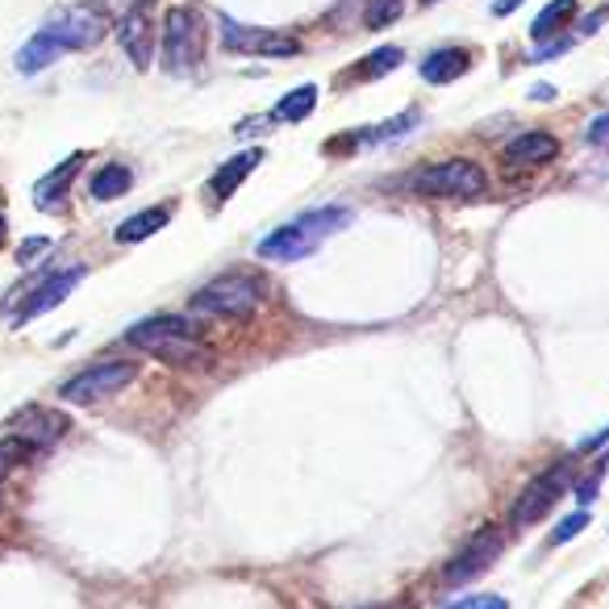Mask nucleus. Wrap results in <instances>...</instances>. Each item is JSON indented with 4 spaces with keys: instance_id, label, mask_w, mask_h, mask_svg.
Returning a JSON list of instances; mask_svg holds the SVG:
<instances>
[{
    "instance_id": "24",
    "label": "nucleus",
    "mask_w": 609,
    "mask_h": 609,
    "mask_svg": "<svg viewBox=\"0 0 609 609\" xmlns=\"http://www.w3.org/2000/svg\"><path fill=\"white\" fill-rule=\"evenodd\" d=\"M405 64V50L401 46H380V50H372L368 59H359V80H380V76H388V71H397V67Z\"/></svg>"
},
{
    "instance_id": "4",
    "label": "nucleus",
    "mask_w": 609,
    "mask_h": 609,
    "mask_svg": "<svg viewBox=\"0 0 609 609\" xmlns=\"http://www.w3.org/2000/svg\"><path fill=\"white\" fill-rule=\"evenodd\" d=\"M263 296H268V289H263L259 275L234 272V275H217L205 289H196L192 309L210 317H251Z\"/></svg>"
},
{
    "instance_id": "3",
    "label": "nucleus",
    "mask_w": 609,
    "mask_h": 609,
    "mask_svg": "<svg viewBox=\"0 0 609 609\" xmlns=\"http://www.w3.org/2000/svg\"><path fill=\"white\" fill-rule=\"evenodd\" d=\"M205 50H210L205 18L189 4L168 9V18H163V71L168 76H192L205 64Z\"/></svg>"
},
{
    "instance_id": "1",
    "label": "nucleus",
    "mask_w": 609,
    "mask_h": 609,
    "mask_svg": "<svg viewBox=\"0 0 609 609\" xmlns=\"http://www.w3.org/2000/svg\"><path fill=\"white\" fill-rule=\"evenodd\" d=\"M126 342L171 368H210L213 351L196 338L189 317H147L126 330Z\"/></svg>"
},
{
    "instance_id": "20",
    "label": "nucleus",
    "mask_w": 609,
    "mask_h": 609,
    "mask_svg": "<svg viewBox=\"0 0 609 609\" xmlns=\"http://www.w3.org/2000/svg\"><path fill=\"white\" fill-rule=\"evenodd\" d=\"M168 217H171V210H163V205L134 213V217H126V222L117 226V243H143V238H150L155 230H163V226H168Z\"/></svg>"
},
{
    "instance_id": "22",
    "label": "nucleus",
    "mask_w": 609,
    "mask_h": 609,
    "mask_svg": "<svg viewBox=\"0 0 609 609\" xmlns=\"http://www.w3.org/2000/svg\"><path fill=\"white\" fill-rule=\"evenodd\" d=\"M314 109H317V88L305 84V88H293V92L272 109V117L275 122H305Z\"/></svg>"
},
{
    "instance_id": "39",
    "label": "nucleus",
    "mask_w": 609,
    "mask_h": 609,
    "mask_svg": "<svg viewBox=\"0 0 609 609\" xmlns=\"http://www.w3.org/2000/svg\"><path fill=\"white\" fill-rule=\"evenodd\" d=\"M380 609H384V606H380Z\"/></svg>"
},
{
    "instance_id": "5",
    "label": "nucleus",
    "mask_w": 609,
    "mask_h": 609,
    "mask_svg": "<svg viewBox=\"0 0 609 609\" xmlns=\"http://www.w3.org/2000/svg\"><path fill=\"white\" fill-rule=\"evenodd\" d=\"M409 189L418 196H455V201H472V196H484L488 189V176H484L481 163L472 159H447V163H430L421 168Z\"/></svg>"
},
{
    "instance_id": "9",
    "label": "nucleus",
    "mask_w": 609,
    "mask_h": 609,
    "mask_svg": "<svg viewBox=\"0 0 609 609\" xmlns=\"http://www.w3.org/2000/svg\"><path fill=\"white\" fill-rule=\"evenodd\" d=\"M222 25V43L230 55H255V59H289V55H301V43L284 30H263V25H243L234 18H217Z\"/></svg>"
},
{
    "instance_id": "36",
    "label": "nucleus",
    "mask_w": 609,
    "mask_h": 609,
    "mask_svg": "<svg viewBox=\"0 0 609 609\" xmlns=\"http://www.w3.org/2000/svg\"><path fill=\"white\" fill-rule=\"evenodd\" d=\"M150 0H129V9H147Z\"/></svg>"
},
{
    "instance_id": "28",
    "label": "nucleus",
    "mask_w": 609,
    "mask_h": 609,
    "mask_svg": "<svg viewBox=\"0 0 609 609\" xmlns=\"http://www.w3.org/2000/svg\"><path fill=\"white\" fill-rule=\"evenodd\" d=\"M46 251H50V238H43V234H38V238H25L22 247H18V263H22V268H34V259H43Z\"/></svg>"
},
{
    "instance_id": "35",
    "label": "nucleus",
    "mask_w": 609,
    "mask_h": 609,
    "mask_svg": "<svg viewBox=\"0 0 609 609\" xmlns=\"http://www.w3.org/2000/svg\"><path fill=\"white\" fill-rule=\"evenodd\" d=\"M601 22H606V9H597V13H593V18H588V22L580 25V30H585V34H593V30H597Z\"/></svg>"
},
{
    "instance_id": "21",
    "label": "nucleus",
    "mask_w": 609,
    "mask_h": 609,
    "mask_svg": "<svg viewBox=\"0 0 609 609\" xmlns=\"http://www.w3.org/2000/svg\"><path fill=\"white\" fill-rule=\"evenodd\" d=\"M572 18H576V0H551V4L539 9V18L530 22V34L543 43V38H551V34H560V25L572 22Z\"/></svg>"
},
{
    "instance_id": "11",
    "label": "nucleus",
    "mask_w": 609,
    "mask_h": 609,
    "mask_svg": "<svg viewBox=\"0 0 609 609\" xmlns=\"http://www.w3.org/2000/svg\"><path fill=\"white\" fill-rule=\"evenodd\" d=\"M4 430H9V439L25 442L30 451H46V447H55V442L71 430V421H67V414L50 409V405H22V409L9 418Z\"/></svg>"
},
{
    "instance_id": "38",
    "label": "nucleus",
    "mask_w": 609,
    "mask_h": 609,
    "mask_svg": "<svg viewBox=\"0 0 609 609\" xmlns=\"http://www.w3.org/2000/svg\"><path fill=\"white\" fill-rule=\"evenodd\" d=\"M426 4H435V0H426Z\"/></svg>"
},
{
    "instance_id": "32",
    "label": "nucleus",
    "mask_w": 609,
    "mask_h": 609,
    "mask_svg": "<svg viewBox=\"0 0 609 609\" xmlns=\"http://www.w3.org/2000/svg\"><path fill=\"white\" fill-rule=\"evenodd\" d=\"M526 0H493V18H509L514 9H522Z\"/></svg>"
},
{
    "instance_id": "29",
    "label": "nucleus",
    "mask_w": 609,
    "mask_h": 609,
    "mask_svg": "<svg viewBox=\"0 0 609 609\" xmlns=\"http://www.w3.org/2000/svg\"><path fill=\"white\" fill-rule=\"evenodd\" d=\"M447 609H509V601L484 593V597H467V601H455V606H447Z\"/></svg>"
},
{
    "instance_id": "23",
    "label": "nucleus",
    "mask_w": 609,
    "mask_h": 609,
    "mask_svg": "<svg viewBox=\"0 0 609 609\" xmlns=\"http://www.w3.org/2000/svg\"><path fill=\"white\" fill-rule=\"evenodd\" d=\"M421 122L418 109H409V113H401V117H393V122H384V126H368L356 134V143H372V147H380V143H393V138H401V134H409V129Z\"/></svg>"
},
{
    "instance_id": "17",
    "label": "nucleus",
    "mask_w": 609,
    "mask_h": 609,
    "mask_svg": "<svg viewBox=\"0 0 609 609\" xmlns=\"http://www.w3.org/2000/svg\"><path fill=\"white\" fill-rule=\"evenodd\" d=\"M259 163H263V150H259V147H251V150H243V155H234V159H226V163L217 168V176L210 180L213 196H222V201H226V196H234V189H238V184H243V180H247V176H251Z\"/></svg>"
},
{
    "instance_id": "12",
    "label": "nucleus",
    "mask_w": 609,
    "mask_h": 609,
    "mask_svg": "<svg viewBox=\"0 0 609 609\" xmlns=\"http://www.w3.org/2000/svg\"><path fill=\"white\" fill-rule=\"evenodd\" d=\"M84 275H88L84 263H71L67 272L46 275V284L25 296V309L13 317V322H18V326H25V322H34V317H43V314H50V309H59L67 296L80 289V280H84Z\"/></svg>"
},
{
    "instance_id": "31",
    "label": "nucleus",
    "mask_w": 609,
    "mask_h": 609,
    "mask_svg": "<svg viewBox=\"0 0 609 609\" xmlns=\"http://www.w3.org/2000/svg\"><path fill=\"white\" fill-rule=\"evenodd\" d=\"M609 447V426L601 430V435H593V439L580 442V455H593V451H606Z\"/></svg>"
},
{
    "instance_id": "18",
    "label": "nucleus",
    "mask_w": 609,
    "mask_h": 609,
    "mask_svg": "<svg viewBox=\"0 0 609 609\" xmlns=\"http://www.w3.org/2000/svg\"><path fill=\"white\" fill-rule=\"evenodd\" d=\"M59 55H64V46L55 43V38H46L43 30H38V34H34V38L18 50V59H13V64H18L22 76H34V71H46V67L55 64Z\"/></svg>"
},
{
    "instance_id": "19",
    "label": "nucleus",
    "mask_w": 609,
    "mask_h": 609,
    "mask_svg": "<svg viewBox=\"0 0 609 609\" xmlns=\"http://www.w3.org/2000/svg\"><path fill=\"white\" fill-rule=\"evenodd\" d=\"M129 184H134V171L126 168V163H105V168L92 176V196L97 201H117V196H126Z\"/></svg>"
},
{
    "instance_id": "6",
    "label": "nucleus",
    "mask_w": 609,
    "mask_h": 609,
    "mask_svg": "<svg viewBox=\"0 0 609 609\" xmlns=\"http://www.w3.org/2000/svg\"><path fill=\"white\" fill-rule=\"evenodd\" d=\"M134 380H138V363H129V359H105V363H92V368L76 372L71 380H64L59 384V397L67 405H92V401L117 397Z\"/></svg>"
},
{
    "instance_id": "8",
    "label": "nucleus",
    "mask_w": 609,
    "mask_h": 609,
    "mask_svg": "<svg viewBox=\"0 0 609 609\" xmlns=\"http://www.w3.org/2000/svg\"><path fill=\"white\" fill-rule=\"evenodd\" d=\"M505 551V530L501 526H481L467 543L447 560V567H442L439 585L447 588H460L467 585V580H476V576H484L488 567L497 564V555Z\"/></svg>"
},
{
    "instance_id": "30",
    "label": "nucleus",
    "mask_w": 609,
    "mask_h": 609,
    "mask_svg": "<svg viewBox=\"0 0 609 609\" xmlns=\"http://www.w3.org/2000/svg\"><path fill=\"white\" fill-rule=\"evenodd\" d=\"M593 147H609V113H601V117H593L588 122V134H585Z\"/></svg>"
},
{
    "instance_id": "34",
    "label": "nucleus",
    "mask_w": 609,
    "mask_h": 609,
    "mask_svg": "<svg viewBox=\"0 0 609 609\" xmlns=\"http://www.w3.org/2000/svg\"><path fill=\"white\" fill-rule=\"evenodd\" d=\"M576 497H580V501H593V497H597V476H593V481H585L580 484V488H576Z\"/></svg>"
},
{
    "instance_id": "25",
    "label": "nucleus",
    "mask_w": 609,
    "mask_h": 609,
    "mask_svg": "<svg viewBox=\"0 0 609 609\" xmlns=\"http://www.w3.org/2000/svg\"><path fill=\"white\" fill-rule=\"evenodd\" d=\"M405 13V0H368V9H363V25L368 30H384V25H393Z\"/></svg>"
},
{
    "instance_id": "14",
    "label": "nucleus",
    "mask_w": 609,
    "mask_h": 609,
    "mask_svg": "<svg viewBox=\"0 0 609 609\" xmlns=\"http://www.w3.org/2000/svg\"><path fill=\"white\" fill-rule=\"evenodd\" d=\"M555 155H560V143L546 129H530V134H518L505 147V163H514V168H539V163H551Z\"/></svg>"
},
{
    "instance_id": "16",
    "label": "nucleus",
    "mask_w": 609,
    "mask_h": 609,
    "mask_svg": "<svg viewBox=\"0 0 609 609\" xmlns=\"http://www.w3.org/2000/svg\"><path fill=\"white\" fill-rule=\"evenodd\" d=\"M467 67H472V55H467L463 46H442L435 55H426L421 80H426V84H451V80H460Z\"/></svg>"
},
{
    "instance_id": "2",
    "label": "nucleus",
    "mask_w": 609,
    "mask_h": 609,
    "mask_svg": "<svg viewBox=\"0 0 609 609\" xmlns=\"http://www.w3.org/2000/svg\"><path fill=\"white\" fill-rule=\"evenodd\" d=\"M351 217H356V213L347 210V205H326V210L305 213V217H296L289 226L272 230L268 238H259L255 255H259V259H272V263H296V259L314 255L335 230L351 226Z\"/></svg>"
},
{
    "instance_id": "37",
    "label": "nucleus",
    "mask_w": 609,
    "mask_h": 609,
    "mask_svg": "<svg viewBox=\"0 0 609 609\" xmlns=\"http://www.w3.org/2000/svg\"><path fill=\"white\" fill-rule=\"evenodd\" d=\"M4 230H9V226H4V217H0V247H4Z\"/></svg>"
},
{
    "instance_id": "27",
    "label": "nucleus",
    "mask_w": 609,
    "mask_h": 609,
    "mask_svg": "<svg viewBox=\"0 0 609 609\" xmlns=\"http://www.w3.org/2000/svg\"><path fill=\"white\" fill-rule=\"evenodd\" d=\"M588 526V509H576L572 518H564V522L555 526V534H551V546H560V543H567V539H576L580 530Z\"/></svg>"
},
{
    "instance_id": "15",
    "label": "nucleus",
    "mask_w": 609,
    "mask_h": 609,
    "mask_svg": "<svg viewBox=\"0 0 609 609\" xmlns=\"http://www.w3.org/2000/svg\"><path fill=\"white\" fill-rule=\"evenodd\" d=\"M80 163H84V150H80V155H71V159H64V163H59L55 171H46L43 180L34 184V205H38V210H50V213L59 210V201H64L67 184L80 176Z\"/></svg>"
},
{
    "instance_id": "7",
    "label": "nucleus",
    "mask_w": 609,
    "mask_h": 609,
    "mask_svg": "<svg viewBox=\"0 0 609 609\" xmlns=\"http://www.w3.org/2000/svg\"><path fill=\"white\" fill-rule=\"evenodd\" d=\"M109 30V9L97 4V0H84V4H71V9H59L50 22H46V38L64 46V50H88L105 38Z\"/></svg>"
},
{
    "instance_id": "33",
    "label": "nucleus",
    "mask_w": 609,
    "mask_h": 609,
    "mask_svg": "<svg viewBox=\"0 0 609 609\" xmlns=\"http://www.w3.org/2000/svg\"><path fill=\"white\" fill-rule=\"evenodd\" d=\"M530 101H555V88H551V84H534V88H530Z\"/></svg>"
},
{
    "instance_id": "26",
    "label": "nucleus",
    "mask_w": 609,
    "mask_h": 609,
    "mask_svg": "<svg viewBox=\"0 0 609 609\" xmlns=\"http://www.w3.org/2000/svg\"><path fill=\"white\" fill-rule=\"evenodd\" d=\"M25 455H30V447L4 435V439H0V481H4V476H9L18 463H25Z\"/></svg>"
},
{
    "instance_id": "10",
    "label": "nucleus",
    "mask_w": 609,
    "mask_h": 609,
    "mask_svg": "<svg viewBox=\"0 0 609 609\" xmlns=\"http://www.w3.org/2000/svg\"><path fill=\"white\" fill-rule=\"evenodd\" d=\"M572 481H576L572 460L551 463L543 476H534V481L522 488V497L514 501V526H534L539 518H546V514L555 509V501L572 488Z\"/></svg>"
},
{
    "instance_id": "13",
    "label": "nucleus",
    "mask_w": 609,
    "mask_h": 609,
    "mask_svg": "<svg viewBox=\"0 0 609 609\" xmlns=\"http://www.w3.org/2000/svg\"><path fill=\"white\" fill-rule=\"evenodd\" d=\"M117 43L129 55V64L138 71H147L150 59H155V34H150V22L143 9H129L126 18L117 22Z\"/></svg>"
}]
</instances>
